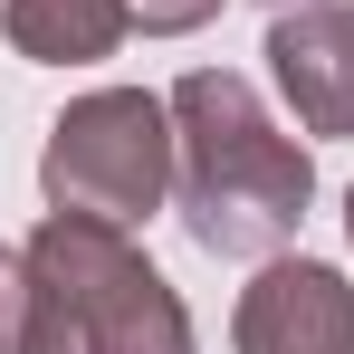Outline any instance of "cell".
I'll list each match as a JSON object with an SVG mask.
<instances>
[{
	"label": "cell",
	"instance_id": "obj_2",
	"mask_svg": "<svg viewBox=\"0 0 354 354\" xmlns=\"http://www.w3.org/2000/svg\"><path fill=\"white\" fill-rule=\"evenodd\" d=\"M29 354H192V316L115 221L48 211L29 230Z\"/></svg>",
	"mask_w": 354,
	"mask_h": 354
},
{
	"label": "cell",
	"instance_id": "obj_5",
	"mask_svg": "<svg viewBox=\"0 0 354 354\" xmlns=\"http://www.w3.org/2000/svg\"><path fill=\"white\" fill-rule=\"evenodd\" d=\"M268 77L297 134H354V0H297L268 19Z\"/></svg>",
	"mask_w": 354,
	"mask_h": 354
},
{
	"label": "cell",
	"instance_id": "obj_10",
	"mask_svg": "<svg viewBox=\"0 0 354 354\" xmlns=\"http://www.w3.org/2000/svg\"><path fill=\"white\" fill-rule=\"evenodd\" d=\"M278 10H297V0H278Z\"/></svg>",
	"mask_w": 354,
	"mask_h": 354
},
{
	"label": "cell",
	"instance_id": "obj_4",
	"mask_svg": "<svg viewBox=\"0 0 354 354\" xmlns=\"http://www.w3.org/2000/svg\"><path fill=\"white\" fill-rule=\"evenodd\" d=\"M239 354H354V288L326 259H268L230 316Z\"/></svg>",
	"mask_w": 354,
	"mask_h": 354
},
{
	"label": "cell",
	"instance_id": "obj_9",
	"mask_svg": "<svg viewBox=\"0 0 354 354\" xmlns=\"http://www.w3.org/2000/svg\"><path fill=\"white\" fill-rule=\"evenodd\" d=\"M345 239H354V192H345Z\"/></svg>",
	"mask_w": 354,
	"mask_h": 354
},
{
	"label": "cell",
	"instance_id": "obj_3",
	"mask_svg": "<svg viewBox=\"0 0 354 354\" xmlns=\"http://www.w3.org/2000/svg\"><path fill=\"white\" fill-rule=\"evenodd\" d=\"M39 192L48 211H86V221H153L173 201V96H144V86H96L48 124V153H39Z\"/></svg>",
	"mask_w": 354,
	"mask_h": 354
},
{
	"label": "cell",
	"instance_id": "obj_1",
	"mask_svg": "<svg viewBox=\"0 0 354 354\" xmlns=\"http://www.w3.org/2000/svg\"><path fill=\"white\" fill-rule=\"evenodd\" d=\"M316 201V163L230 67L173 86V211L211 259H278Z\"/></svg>",
	"mask_w": 354,
	"mask_h": 354
},
{
	"label": "cell",
	"instance_id": "obj_8",
	"mask_svg": "<svg viewBox=\"0 0 354 354\" xmlns=\"http://www.w3.org/2000/svg\"><path fill=\"white\" fill-rule=\"evenodd\" d=\"M124 19H134L144 39H182V29L221 19V0H124Z\"/></svg>",
	"mask_w": 354,
	"mask_h": 354
},
{
	"label": "cell",
	"instance_id": "obj_6",
	"mask_svg": "<svg viewBox=\"0 0 354 354\" xmlns=\"http://www.w3.org/2000/svg\"><path fill=\"white\" fill-rule=\"evenodd\" d=\"M134 29L124 0H0V39L39 67H86L115 58V39Z\"/></svg>",
	"mask_w": 354,
	"mask_h": 354
},
{
	"label": "cell",
	"instance_id": "obj_7",
	"mask_svg": "<svg viewBox=\"0 0 354 354\" xmlns=\"http://www.w3.org/2000/svg\"><path fill=\"white\" fill-rule=\"evenodd\" d=\"M0 354H29V249L0 239Z\"/></svg>",
	"mask_w": 354,
	"mask_h": 354
}]
</instances>
